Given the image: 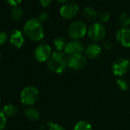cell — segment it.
Instances as JSON below:
<instances>
[{
    "mask_svg": "<svg viewBox=\"0 0 130 130\" xmlns=\"http://www.w3.org/2000/svg\"><path fill=\"white\" fill-rule=\"evenodd\" d=\"M68 57L62 51H55L52 53L47 60L48 69L55 74H61L68 66Z\"/></svg>",
    "mask_w": 130,
    "mask_h": 130,
    "instance_id": "cell-1",
    "label": "cell"
},
{
    "mask_svg": "<svg viewBox=\"0 0 130 130\" xmlns=\"http://www.w3.org/2000/svg\"><path fill=\"white\" fill-rule=\"evenodd\" d=\"M25 35L31 41H38L44 38V27L38 19H30L24 25Z\"/></svg>",
    "mask_w": 130,
    "mask_h": 130,
    "instance_id": "cell-2",
    "label": "cell"
},
{
    "mask_svg": "<svg viewBox=\"0 0 130 130\" xmlns=\"http://www.w3.org/2000/svg\"><path fill=\"white\" fill-rule=\"evenodd\" d=\"M38 97H39L38 90L32 86H28L24 88L20 95L21 102L24 105L28 106L34 105L38 101Z\"/></svg>",
    "mask_w": 130,
    "mask_h": 130,
    "instance_id": "cell-3",
    "label": "cell"
},
{
    "mask_svg": "<svg viewBox=\"0 0 130 130\" xmlns=\"http://www.w3.org/2000/svg\"><path fill=\"white\" fill-rule=\"evenodd\" d=\"M87 32L86 24L82 21L73 22L68 27V33L72 40H79L85 36Z\"/></svg>",
    "mask_w": 130,
    "mask_h": 130,
    "instance_id": "cell-4",
    "label": "cell"
},
{
    "mask_svg": "<svg viewBox=\"0 0 130 130\" xmlns=\"http://www.w3.org/2000/svg\"><path fill=\"white\" fill-rule=\"evenodd\" d=\"M87 35L92 41H100L106 36V28L101 23H93L87 29Z\"/></svg>",
    "mask_w": 130,
    "mask_h": 130,
    "instance_id": "cell-5",
    "label": "cell"
},
{
    "mask_svg": "<svg viewBox=\"0 0 130 130\" xmlns=\"http://www.w3.org/2000/svg\"><path fill=\"white\" fill-rule=\"evenodd\" d=\"M130 68V62L126 58H118L112 65V70L116 76L122 77L125 74Z\"/></svg>",
    "mask_w": 130,
    "mask_h": 130,
    "instance_id": "cell-6",
    "label": "cell"
},
{
    "mask_svg": "<svg viewBox=\"0 0 130 130\" xmlns=\"http://www.w3.org/2000/svg\"><path fill=\"white\" fill-rule=\"evenodd\" d=\"M34 54L37 61L44 62L46 60H48L52 54L51 47L47 44L45 43L40 44L35 48Z\"/></svg>",
    "mask_w": 130,
    "mask_h": 130,
    "instance_id": "cell-7",
    "label": "cell"
},
{
    "mask_svg": "<svg viewBox=\"0 0 130 130\" xmlns=\"http://www.w3.org/2000/svg\"><path fill=\"white\" fill-rule=\"evenodd\" d=\"M63 51L67 55L71 56L74 54H82L84 51H85V47L80 41L72 40L67 43Z\"/></svg>",
    "mask_w": 130,
    "mask_h": 130,
    "instance_id": "cell-8",
    "label": "cell"
},
{
    "mask_svg": "<svg viewBox=\"0 0 130 130\" xmlns=\"http://www.w3.org/2000/svg\"><path fill=\"white\" fill-rule=\"evenodd\" d=\"M79 12V7L77 4L73 3H68L62 6L60 9V15L66 19H74Z\"/></svg>",
    "mask_w": 130,
    "mask_h": 130,
    "instance_id": "cell-9",
    "label": "cell"
},
{
    "mask_svg": "<svg viewBox=\"0 0 130 130\" xmlns=\"http://www.w3.org/2000/svg\"><path fill=\"white\" fill-rule=\"evenodd\" d=\"M87 57L82 54L71 55L68 58V66L73 70H80L87 64Z\"/></svg>",
    "mask_w": 130,
    "mask_h": 130,
    "instance_id": "cell-10",
    "label": "cell"
},
{
    "mask_svg": "<svg viewBox=\"0 0 130 130\" xmlns=\"http://www.w3.org/2000/svg\"><path fill=\"white\" fill-rule=\"evenodd\" d=\"M117 41L125 47H130V28H122L116 33Z\"/></svg>",
    "mask_w": 130,
    "mask_h": 130,
    "instance_id": "cell-11",
    "label": "cell"
},
{
    "mask_svg": "<svg viewBox=\"0 0 130 130\" xmlns=\"http://www.w3.org/2000/svg\"><path fill=\"white\" fill-rule=\"evenodd\" d=\"M102 53V47L96 43H90L85 48V54L87 57L90 59H96L100 56Z\"/></svg>",
    "mask_w": 130,
    "mask_h": 130,
    "instance_id": "cell-12",
    "label": "cell"
},
{
    "mask_svg": "<svg viewBox=\"0 0 130 130\" xmlns=\"http://www.w3.org/2000/svg\"><path fill=\"white\" fill-rule=\"evenodd\" d=\"M25 42V38L22 32L20 30H14L10 35V43L15 47L20 48Z\"/></svg>",
    "mask_w": 130,
    "mask_h": 130,
    "instance_id": "cell-13",
    "label": "cell"
},
{
    "mask_svg": "<svg viewBox=\"0 0 130 130\" xmlns=\"http://www.w3.org/2000/svg\"><path fill=\"white\" fill-rule=\"evenodd\" d=\"M83 15L89 21H94L98 19V12L93 7H87L83 12Z\"/></svg>",
    "mask_w": 130,
    "mask_h": 130,
    "instance_id": "cell-14",
    "label": "cell"
},
{
    "mask_svg": "<svg viewBox=\"0 0 130 130\" xmlns=\"http://www.w3.org/2000/svg\"><path fill=\"white\" fill-rule=\"evenodd\" d=\"M25 116L31 120V121H37L40 119V112L39 111L33 107H28L25 110Z\"/></svg>",
    "mask_w": 130,
    "mask_h": 130,
    "instance_id": "cell-15",
    "label": "cell"
},
{
    "mask_svg": "<svg viewBox=\"0 0 130 130\" xmlns=\"http://www.w3.org/2000/svg\"><path fill=\"white\" fill-rule=\"evenodd\" d=\"M3 112H4V114L6 116L12 117V116H15L18 113L19 109H18V108L15 105H13V104H8V105L5 106L3 108Z\"/></svg>",
    "mask_w": 130,
    "mask_h": 130,
    "instance_id": "cell-16",
    "label": "cell"
},
{
    "mask_svg": "<svg viewBox=\"0 0 130 130\" xmlns=\"http://www.w3.org/2000/svg\"><path fill=\"white\" fill-rule=\"evenodd\" d=\"M74 130H93V127L89 122L85 120H80L76 123Z\"/></svg>",
    "mask_w": 130,
    "mask_h": 130,
    "instance_id": "cell-17",
    "label": "cell"
},
{
    "mask_svg": "<svg viewBox=\"0 0 130 130\" xmlns=\"http://www.w3.org/2000/svg\"><path fill=\"white\" fill-rule=\"evenodd\" d=\"M54 45L55 48L57 49V51H61L62 50H64V47L66 46L67 43L65 41L64 38L63 37H57L54 39Z\"/></svg>",
    "mask_w": 130,
    "mask_h": 130,
    "instance_id": "cell-18",
    "label": "cell"
},
{
    "mask_svg": "<svg viewBox=\"0 0 130 130\" xmlns=\"http://www.w3.org/2000/svg\"><path fill=\"white\" fill-rule=\"evenodd\" d=\"M11 16L15 21H20L23 18V11L19 6H15L11 11Z\"/></svg>",
    "mask_w": 130,
    "mask_h": 130,
    "instance_id": "cell-19",
    "label": "cell"
},
{
    "mask_svg": "<svg viewBox=\"0 0 130 130\" xmlns=\"http://www.w3.org/2000/svg\"><path fill=\"white\" fill-rule=\"evenodd\" d=\"M119 22L122 28H128L130 25V16L125 12L122 13L119 17Z\"/></svg>",
    "mask_w": 130,
    "mask_h": 130,
    "instance_id": "cell-20",
    "label": "cell"
},
{
    "mask_svg": "<svg viewBox=\"0 0 130 130\" xmlns=\"http://www.w3.org/2000/svg\"><path fill=\"white\" fill-rule=\"evenodd\" d=\"M116 85L121 90H127L128 89V82L124 78L117 79Z\"/></svg>",
    "mask_w": 130,
    "mask_h": 130,
    "instance_id": "cell-21",
    "label": "cell"
},
{
    "mask_svg": "<svg viewBox=\"0 0 130 130\" xmlns=\"http://www.w3.org/2000/svg\"><path fill=\"white\" fill-rule=\"evenodd\" d=\"M110 19V15L108 12L106 11H103L101 12L100 13L98 14V20L100 21V23H106V22H108Z\"/></svg>",
    "mask_w": 130,
    "mask_h": 130,
    "instance_id": "cell-22",
    "label": "cell"
},
{
    "mask_svg": "<svg viewBox=\"0 0 130 130\" xmlns=\"http://www.w3.org/2000/svg\"><path fill=\"white\" fill-rule=\"evenodd\" d=\"M7 123V119L6 116L4 114L3 111L0 110V130L4 129Z\"/></svg>",
    "mask_w": 130,
    "mask_h": 130,
    "instance_id": "cell-23",
    "label": "cell"
},
{
    "mask_svg": "<svg viewBox=\"0 0 130 130\" xmlns=\"http://www.w3.org/2000/svg\"><path fill=\"white\" fill-rule=\"evenodd\" d=\"M48 126H49V130H65V128L60 124L54 123L51 122H48Z\"/></svg>",
    "mask_w": 130,
    "mask_h": 130,
    "instance_id": "cell-24",
    "label": "cell"
},
{
    "mask_svg": "<svg viewBox=\"0 0 130 130\" xmlns=\"http://www.w3.org/2000/svg\"><path fill=\"white\" fill-rule=\"evenodd\" d=\"M8 39V35L5 31H0V45L6 42Z\"/></svg>",
    "mask_w": 130,
    "mask_h": 130,
    "instance_id": "cell-25",
    "label": "cell"
},
{
    "mask_svg": "<svg viewBox=\"0 0 130 130\" xmlns=\"http://www.w3.org/2000/svg\"><path fill=\"white\" fill-rule=\"evenodd\" d=\"M6 1L11 6H12L13 7L15 6H18V5H19L22 0H6Z\"/></svg>",
    "mask_w": 130,
    "mask_h": 130,
    "instance_id": "cell-26",
    "label": "cell"
},
{
    "mask_svg": "<svg viewBox=\"0 0 130 130\" xmlns=\"http://www.w3.org/2000/svg\"><path fill=\"white\" fill-rule=\"evenodd\" d=\"M48 19H49L48 15H47L46 12H42V13L39 15V18H38V19H39V21H40L41 22H44L47 21Z\"/></svg>",
    "mask_w": 130,
    "mask_h": 130,
    "instance_id": "cell-27",
    "label": "cell"
},
{
    "mask_svg": "<svg viewBox=\"0 0 130 130\" xmlns=\"http://www.w3.org/2000/svg\"><path fill=\"white\" fill-rule=\"evenodd\" d=\"M103 47L106 49V50H109V49H111V47H112V42L111 41H109V40H106V41H105L103 43Z\"/></svg>",
    "mask_w": 130,
    "mask_h": 130,
    "instance_id": "cell-28",
    "label": "cell"
},
{
    "mask_svg": "<svg viewBox=\"0 0 130 130\" xmlns=\"http://www.w3.org/2000/svg\"><path fill=\"white\" fill-rule=\"evenodd\" d=\"M52 2V0H40V3L43 7H48Z\"/></svg>",
    "mask_w": 130,
    "mask_h": 130,
    "instance_id": "cell-29",
    "label": "cell"
},
{
    "mask_svg": "<svg viewBox=\"0 0 130 130\" xmlns=\"http://www.w3.org/2000/svg\"><path fill=\"white\" fill-rule=\"evenodd\" d=\"M57 1L58 3H64L68 2L69 0H57Z\"/></svg>",
    "mask_w": 130,
    "mask_h": 130,
    "instance_id": "cell-30",
    "label": "cell"
},
{
    "mask_svg": "<svg viewBox=\"0 0 130 130\" xmlns=\"http://www.w3.org/2000/svg\"><path fill=\"white\" fill-rule=\"evenodd\" d=\"M39 130H45L44 126L43 125H41L39 126Z\"/></svg>",
    "mask_w": 130,
    "mask_h": 130,
    "instance_id": "cell-31",
    "label": "cell"
},
{
    "mask_svg": "<svg viewBox=\"0 0 130 130\" xmlns=\"http://www.w3.org/2000/svg\"><path fill=\"white\" fill-rule=\"evenodd\" d=\"M0 59H1V54H0Z\"/></svg>",
    "mask_w": 130,
    "mask_h": 130,
    "instance_id": "cell-32",
    "label": "cell"
},
{
    "mask_svg": "<svg viewBox=\"0 0 130 130\" xmlns=\"http://www.w3.org/2000/svg\"><path fill=\"white\" fill-rule=\"evenodd\" d=\"M0 103H1V99H0Z\"/></svg>",
    "mask_w": 130,
    "mask_h": 130,
    "instance_id": "cell-33",
    "label": "cell"
}]
</instances>
